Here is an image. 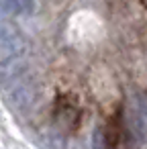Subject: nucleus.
<instances>
[{
    "mask_svg": "<svg viewBox=\"0 0 147 149\" xmlns=\"http://www.w3.org/2000/svg\"><path fill=\"white\" fill-rule=\"evenodd\" d=\"M104 147L106 149H127V131H125V123L121 118V114H116L106 131H104Z\"/></svg>",
    "mask_w": 147,
    "mask_h": 149,
    "instance_id": "f03ea898",
    "label": "nucleus"
},
{
    "mask_svg": "<svg viewBox=\"0 0 147 149\" xmlns=\"http://www.w3.org/2000/svg\"><path fill=\"white\" fill-rule=\"evenodd\" d=\"M53 116H55V123H57L61 129L70 131V133H74V131L80 127V123H82L80 106H78L76 100H72L70 96H59V98H57V102H55V106H53Z\"/></svg>",
    "mask_w": 147,
    "mask_h": 149,
    "instance_id": "f257e3e1",
    "label": "nucleus"
},
{
    "mask_svg": "<svg viewBox=\"0 0 147 149\" xmlns=\"http://www.w3.org/2000/svg\"><path fill=\"white\" fill-rule=\"evenodd\" d=\"M23 72H25V63H23V61H19L17 57L6 59V61L0 63V80H2V82L15 80V78H19Z\"/></svg>",
    "mask_w": 147,
    "mask_h": 149,
    "instance_id": "7ed1b4c3",
    "label": "nucleus"
},
{
    "mask_svg": "<svg viewBox=\"0 0 147 149\" xmlns=\"http://www.w3.org/2000/svg\"><path fill=\"white\" fill-rule=\"evenodd\" d=\"M29 102H33V90H31V86H29V84L19 86V88L13 92V104H17L19 108H23V106H27Z\"/></svg>",
    "mask_w": 147,
    "mask_h": 149,
    "instance_id": "20e7f679",
    "label": "nucleus"
}]
</instances>
